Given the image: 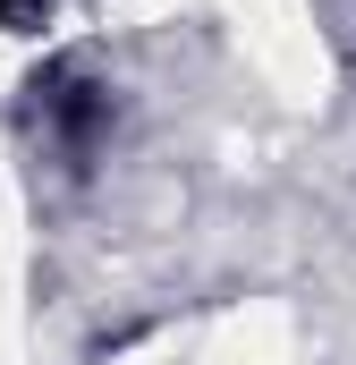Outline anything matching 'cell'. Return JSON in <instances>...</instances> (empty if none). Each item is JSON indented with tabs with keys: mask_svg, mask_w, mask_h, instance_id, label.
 Masks as SVG:
<instances>
[{
	"mask_svg": "<svg viewBox=\"0 0 356 365\" xmlns=\"http://www.w3.org/2000/svg\"><path fill=\"white\" fill-rule=\"evenodd\" d=\"M17 17H43V0H0V26H17Z\"/></svg>",
	"mask_w": 356,
	"mask_h": 365,
	"instance_id": "2",
	"label": "cell"
},
{
	"mask_svg": "<svg viewBox=\"0 0 356 365\" xmlns=\"http://www.w3.org/2000/svg\"><path fill=\"white\" fill-rule=\"evenodd\" d=\"M34 110L51 119V136H60L68 153H93V145H102V119H110L102 86H85L77 68H51V77H34Z\"/></svg>",
	"mask_w": 356,
	"mask_h": 365,
	"instance_id": "1",
	"label": "cell"
}]
</instances>
